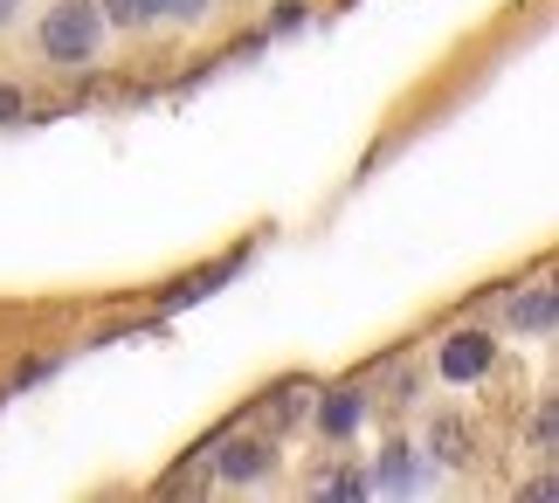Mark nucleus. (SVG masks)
Wrapping results in <instances>:
<instances>
[{"instance_id": "obj_1", "label": "nucleus", "mask_w": 559, "mask_h": 503, "mask_svg": "<svg viewBox=\"0 0 559 503\" xmlns=\"http://www.w3.org/2000/svg\"><path fill=\"white\" fill-rule=\"evenodd\" d=\"M104 41H111V28H104L97 0H56V8L35 21V49H41V62H56V70H91L104 56Z\"/></svg>"}, {"instance_id": "obj_2", "label": "nucleus", "mask_w": 559, "mask_h": 503, "mask_svg": "<svg viewBox=\"0 0 559 503\" xmlns=\"http://www.w3.org/2000/svg\"><path fill=\"white\" fill-rule=\"evenodd\" d=\"M214 476L222 483H270L276 476V448H270V434H228L222 448H214Z\"/></svg>"}, {"instance_id": "obj_3", "label": "nucleus", "mask_w": 559, "mask_h": 503, "mask_svg": "<svg viewBox=\"0 0 559 503\" xmlns=\"http://www.w3.org/2000/svg\"><path fill=\"white\" fill-rule=\"evenodd\" d=\"M436 366H442V380L449 386H469V380H484L490 366H498V345H490V332H449L442 338V352H436Z\"/></svg>"}, {"instance_id": "obj_4", "label": "nucleus", "mask_w": 559, "mask_h": 503, "mask_svg": "<svg viewBox=\"0 0 559 503\" xmlns=\"http://www.w3.org/2000/svg\"><path fill=\"white\" fill-rule=\"evenodd\" d=\"M367 476H373V490H394V496H407V490H428V483H436L415 442H386V448H380V463H373Z\"/></svg>"}, {"instance_id": "obj_5", "label": "nucleus", "mask_w": 559, "mask_h": 503, "mask_svg": "<svg viewBox=\"0 0 559 503\" xmlns=\"http://www.w3.org/2000/svg\"><path fill=\"white\" fill-rule=\"evenodd\" d=\"M504 324L511 332H525V338H552V324H559V290L552 283H532V290H519L504 303Z\"/></svg>"}, {"instance_id": "obj_6", "label": "nucleus", "mask_w": 559, "mask_h": 503, "mask_svg": "<svg viewBox=\"0 0 559 503\" xmlns=\"http://www.w3.org/2000/svg\"><path fill=\"white\" fill-rule=\"evenodd\" d=\"M359 421H367V386H338V393L318 400V434H325V442H353Z\"/></svg>"}, {"instance_id": "obj_7", "label": "nucleus", "mask_w": 559, "mask_h": 503, "mask_svg": "<svg viewBox=\"0 0 559 503\" xmlns=\"http://www.w3.org/2000/svg\"><path fill=\"white\" fill-rule=\"evenodd\" d=\"M421 455H436L442 469H463L469 463V428H463V414H436L428 421V448Z\"/></svg>"}, {"instance_id": "obj_8", "label": "nucleus", "mask_w": 559, "mask_h": 503, "mask_svg": "<svg viewBox=\"0 0 559 503\" xmlns=\"http://www.w3.org/2000/svg\"><path fill=\"white\" fill-rule=\"evenodd\" d=\"M104 28H124V35H145L159 28V0H97Z\"/></svg>"}, {"instance_id": "obj_9", "label": "nucleus", "mask_w": 559, "mask_h": 503, "mask_svg": "<svg viewBox=\"0 0 559 503\" xmlns=\"http://www.w3.org/2000/svg\"><path fill=\"white\" fill-rule=\"evenodd\" d=\"M305 407H311V393H305V386H284V393H276V400L263 407V428H270V434H284L290 421H305Z\"/></svg>"}, {"instance_id": "obj_10", "label": "nucleus", "mask_w": 559, "mask_h": 503, "mask_svg": "<svg viewBox=\"0 0 559 503\" xmlns=\"http://www.w3.org/2000/svg\"><path fill=\"white\" fill-rule=\"evenodd\" d=\"M214 14V0H159V21H174V28H201Z\"/></svg>"}, {"instance_id": "obj_11", "label": "nucleus", "mask_w": 559, "mask_h": 503, "mask_svg": "<svg viewBox=\"0 0 559 503\" xmlns=\"http://www.w3.org/2000/svg\"><path fill=\"white\" fill-rule=\"evenodd\" d=\"M318 490H325V496H367V490H373V476H367V469H338V476H325Z\"/></svg>"}, {"instance_id": "obj_12", "label": "nucleus", "mask_w": 559, "mask_h": 503, "mask_svg": "<svg viewBox=\"0 0 559 503\" xmlns=\"http://www.w3.org/2000/svg\"><path fill=\"white\" fill-rule=\"evenodd\" d=\"M552 434H559V414H552V400L539 407V448H552Z\"/></svg>"}, {"instance_id": "obj_13", "label": "nucleus", "mask_w": 559, "mask_h": 503, "mask_svg": "<svg viewBox=\"0 0 559 503\" xmlns=\"http://www.w3.org/2000/svg\"><path fill=\"white\" fill-rule=\"evenodd\" d=\"M21 111H28V104H21V91H0V124H14Z\"/></svg>"}, {"instance_id": "obj_14", "label": "nucleus", "mask_w": 559, "mask_h": 503, "mask_svg": "<svg viewBox=\"0 0 559 503\" xmlns=\"http://www.w3.org/2000/svg\"><path fill=\"white\" fill-rule=\"evenodd\" d=\"M21 14H28V0H0V28H14Z\"/></svg>"}]
</instances>
